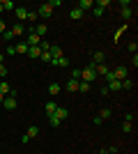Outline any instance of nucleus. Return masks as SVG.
I'll use <instances>...</instances> for the list:
<instances>
[{
	"label": "nucleus",
	"mask_w": 138,
	"mask_h": 154,
	"mask_svg": "<svg viewBox=\"0 0 138 154\" xmlns=\"http://www.w3.org/2000/svg\"><path fill=\"white\" fill-rule=\"evenodd\" d=\"M26 21H30V23H35L37 21V12H28V19Z\"/></svg>",
	"instance_id": "34"
},
{
	"label": "nucleus",
	"mask_w": 138,
	"mask_h": 154,
	"mask_svg": "<svg viewBox=\"0 0 138 154\" xmlns=\"http://www.w3.org/2000/svg\"><path fill=\"white\" fill-rule=\"evenodd\" d=\"M48 5L55 9V7H62V0H48Z\"/></svg>",
	"instance_id": "35"
},
{
	"label": "nucleus",
	"mask_w": 138,
	"mask_h": 154,
	"mask_svg": "<svg viewBox=\"0 0 138 154\" xmlns=\"http://www.w3.org/2000/svg\"><path fill=\"white\" fill-rule=\"evenodd\" d=\"M39 58L44 60V62H51V60H53V58H51V53H48V51H41V55H39Z\"/></svg>",
	"instance_id": "30"
},
{
	"label": "nucleus",
	"mask_w": 138,
	"mask_h": 154,
	"mask_svg": "<svg viewBox=\"0 0 138 154\" xmlns=\"http://www.w3.org/2000/svg\"><path fill=\"white\" fill-rule=\"evenodd\" d=\"M97 7H101V9H106V7L111 5V0H99V2H94Z\"/></svg>",
	"instance_id": "31"
},
{
	"label": "nucleus",
	"mask_w": 138,
	"mask_h": 154,
	"mask_svg": "<svg viewBox=\"0 0 138 154\" xmlns=\"http://www.w3.org/2000/svg\"><path fill=\"white\" fill-rule=\"evenodd\" d=\"M108 154H118V149H115V147H113V149H108Z\"/></svg>",
	"instance_id": "41"
},
{
	"label": "nucleus",
	"mask_w": 138,
	"mask_h": 154,
	"mask_svg": "<svg viewBox=\"0 0 138 154\" xmlns=\"http://www.w3.org/2000/svg\"><path fill=\"white\" fill-rule=\"evenodd\" d=\"M46 30H48V28H46V26H44V23H39V26H35V28H32V32H35V35H39V37H41V39H44V35H46Z\"/></svg>",
	"instance_id": "16"
},
{
	"label": "nucleus",
	"mask_w": 138,
	"mask_h": 154,
	"mask_svg": "<svg viewBox=\"0 0 138 154\" xmlns=\"http://www.w3.org/2000/svg\"><path fill=\"white\" fill-rule=\"evenodd\" d=\"M113 76H115V81H124L127 78V67H115V71H111Z\"/></svg>",
	"instance_id": "6"
},
{
	"label": "nucleus",
	"mask_w": 138,
	"mask_h": 154,
	"mask_svg": "<svg viewBox=\"0 0 138 154\" xmlns=\"http://www.w3.org/2000/svg\"><path fill=\"white\" fill-rule=\"evenodd\" d=\"M67 90H69V92H78V81L69 78V81H67Z\"/></svg>",
	"instance_id": "18"
},
{
	"label": "nucleus",
	"mask_w": 138,
	"mask_h": 154,
	"mask_svg": "<svg viewBox=\"0 0 138 154\" xmlns=\"http://www.w3.org/2000/svg\"><path fill=\"white\" fill-rule=\"evenodd\" d=\"M14 12H16V19H19L21 23H23V21L28 19V9H26V7H16V9H14Z\"/></svg>",
	"instance_id": "7"
},
{
	"label": "nucleus",
	"mask_w": 138,
	"mask_h": 154,
	"mask_svg": "<svg viewBox=\"0 0 138 154\" xmlns=\"http://www.w3.org/2000/svg\"><path fill=\"white\" fill-rule=\"evenodd\" d=\"M39 48H41V51H48V48H51V42H46V39H41Z\"/></svg>",
	"instance_id": "32"
},
{
	"label": "nucleus",
	"mask_w": 138,
	"mask_h": 154,
	"mask_svg": "<svg viewBox=\"0 0 138 154\" xmlns=\"http://www.w3.org/2000/svg\"><path fill=\"white\" fill-rule=\"evenodd\" d=\"M2 12H5V9H2V2H0V14H2Z\"/></svg>",
	"instance_id": "45"
},
{
	"label": "nucleus",
	"mask_w": 138,
	"mask_h": 154,
	"mask_svg": "<svg viewBox=\"0 0 138 154\" xmlns=\"http://www.w3.org/2000/svg\"><path fill=\"white\" fill-rule=\"evenodd\" d=\"M39 55H41L39 46H30V48H28V58H39Z\"/></svg>",
	"instance_id": "15"
},
{
	"label": "nucleus",
	"mask_w": 138,
	"mask_h": 154,
	"mask_svg": "<svg viewBox=\"0 0 138 154\" xmlns=\"http://www.w3.org/2000/svg\"><path fill=\"white\" fill-rule=\"evenodd\" d=\"M108 92H118V90H122V81H108Z\"/></svg>",
	"instance_id": "9"
},
{
	"label": "nucleus",
	"mask_w": 138,
	"mask_h": 154,
	"mask_svg": "<svg viewBox=\"0 0 138 154\" xmlns=\"http://www.w3.org/2000/svg\"><path fill=\"white\" fill-rule=\"evenodd\" d=\"M104 60H106V55L101 51H97V53H94V58H92V62H94V64H104Z\"/></svg>",
	"instance_id": "22"
},
{
	"label": "nucleus",
	"mask_w": 138,
	"mask_h": 154,
	"mask_svg": "<svg viewBox=\"0 0 138 154\" xmlns=\"http://www.w3.org/2000/svg\"><path fill=\"white\" fill-rule=\"evenodd\" d=\"M2 60H5V55H2V53H0V64H2Z\"/></svg>",
	"instance_id": "42"
},
{
	"label": "nucleus",
	"mask_w": 138,
	"mask_h": 154,
	"mask_svg": "<svg viewBox=\"0 0 138 154\" xmlns=\"http://www.w3.org/2000/svg\"><path fill=\"white\" fill-rule=\"evenodd\" d=\"M55 108H58V103H55V101H48V103H46V115H48V117H51L53 115V113H55Z\"/></svg>",
	"instance_id": "19"
},
{
	"label": "nucleus",
	"mask_w": 138,
	"mask_h": 154,
	"mask_svg": "<svg viewBox=\"0 0 138 154\" xmlns=\"http://www.w3.org/2000/svg\"><path fill=\"white\" fill-rule=\"evenodd\" d=\"M0 2H2V9H16V5H14V0H0Z\"/></svg>",
	"instance_id": "25"
},
{
	"label": "nucleus",
	"mask_w": 138,
	"mask_h": 154,
	"mask_svg": "<svg viewBox=\"0 0 138 154\" xmlns=\"http://www.w3.org/2000/svg\"><path fill=\"white\" fill-rule=\"evenodd\" d=\"M76 7H78L81 12H85V9H92V7H94V2H92V0H78Z\"/></svg>",
	"instance_id": "10"
},
{
	"label": "nucleus",
	"mask_w": 138,
	"mask_h": 154,
	"mask_svg": "<svg viewBox=\"0 0 138 154\" xmlns=\"http://www.w3.org/2000/svg\"><path fill=\"white\" fill-rule=\"evenodd\" d=\"M9 85H7V81H0V94H9Z\"/></svg>",
	"instance_id": "26"
},
{
	"label": "nucleus",
	"mask_w": 138,
	"mask_h": 154,
	"mask_svg": "<svg viewBox=\"0 0 138 154\" xmlns=\"http://www.w3.org/2000/svg\"><path fill=\"white\" fill-rule=\"evenodd\" d=\"M129 51L136 55V51H138V44H136V42H131V44H129Z\"/></svg>",
	"instance_id": "39"
},
{
	"label": "nucleus",
	"mask_w": 138,
	"mask_h": 154,
	"mask_svg": "<svg viewBox=\"0 0 138 154\" xmlns=\"http://www.w3.org/2000/svg\"><path fill=\"white\" fill-rule=\"evenodd\" d=\"M26 44H28V46H39V44H41V37H39V35H35V32L30 30V35L26 37Z\"/></svg>",
	"instance_id": "4"
},
{
	"label": "nucleus",
	"mask_w": 138,
	"mask_h": 154,
	"mask_svg": "<svg viewBox=\"0 0 138 154\" xmlns=\"http://www.w3.org/2000/svg\"><path fill=\"white\" fill-rule=\"evenodd\" d=\"M5 51H7V55H16V48H14V44H7Z\"/></svg>",
	"instance_id": "33"
},
{
	"label": "nucleus",
	"mask_w": 138,
	"mask_h": 154,
	"mask_svg": "<svg viewBox=\"0 0 138 154\" xmlns=\"http://www.w3.org/2000/svg\"><path fill=\"white\" fill-rule=\"evenodd\" d=\"M99 154H108V149H101V152H99Z\"/></svg>",
	"instance_id": "44"
},
{
	"label": "nucleus",
	"mask_w": 138,
	"mask_h": 154,
	"mask_svg": "<svg viewBox=\"0 0 138 154\" xmlns=\"http://www.w3.org/2000/svg\"><path fill=\"white\" fill-rule=\"evenodd\" d=\"M7 76V67L5 64H0V78H5Z\"/></svg>",
	"instance_id": "40"
},
{
	"label": "nucleus",
	"mask_w": 138,
	"mask_h": 154,
	"mask_svg": "<svg viewBox=\"0 0 138 154\" xmlns=\"http://www.w3.org/2000/svg\"><path fill=\"white\" fill-rule=\"evenodd\" d=\"M14 48H16V53H21V55H28V48H30V46H28L26 39H23V42H21V44H16Z\"/></svg>",
	"instance_id": "12"
},
{
	"label": "nucleus",
	"mask_w": 138,
	"mask_h": 154,
	"mask_svg": "<svg viewBox=\"0 0 138 154\" xmlns=\"http://www.w3.org/2000/svg\"><path fill=\"white\" fill-rule=\"evenodd\" d=\"M131 122H127V120H124V122H122V131H124V134H131Z\"/></svg>",
	"instance_id": "28"
},
{
	"label": "nucleus",
	"mask_w": 138,
	"mask_h": 154,
	"mask_svg": "<svg viewBox=\"0 0 138 154\" xmlns=\"http://www.w3.org/2000/svg\"><path fill=\"white\" fill-rule=\"evenodd\" d=\"M48 94H51V97H58L60 94V83H51V85H48Z\"/></svg>",
	"instance_id": "17"
},
{
	"label": "nucleus",
	"mask_w": 138,
	"mask_h": 154,
	"mask_svg": "<svg viewBox=\"0 0 138 154\" xmlns=\"http://www.w3.org/2000/svg\"><path fill=\"white\" fill-rule=\"evenodd\" d=\"M120 16L129 21V19H131V16H133V9H131V7H129V5H124V7H122V9H120Z\"/></svg>",
	"instance_id": "8"
},
{
	"label": "nucleus",
	"mask_w": 138,
	"mask_h": 154,
	"mask_svg": "<svg viewBox=\"0 0 138 154\" xmlns=\"http://www.w3.org/2000/svg\"><path fill=\"white\" fill-rule=\"evenodd\" d=\"M122 88H124V90H131V88H133V81L124 78V81H122Z\"/></svg>",
	"instance_id": "29"
},
{
	"label": "nucleus",
	"mask_w": 138,
	"mask_h": 154,
	"mask_svg": "<svg viewBox=\"0 0 138 154\" xmlns=\"http://www.w3.org/2000/svg\"><path fill=\"white\" fill-rule=\"evenodd\" d=\"M48 53H51V58H60V55H62V48H60L58 44H51V48H48Z\"/></svg>",
	"instance_id": "14"
},
{
	"label": "nucleus",
	"mask_w": 138,
	"mask_h": 154,
	"mask_svg": "<svg viewBox=\"0 0 138 154\" xmlns=\"http://www.w3.org/2000/svg\"><path fill=\"white\" fill-rule=\"evenodd\" d=\"M67 115H69V110H67L65 106H58V108H55V113L51 115V120H48V122H51V127H58V124L62 122Z\"/></svg>",
	"instance_id": "2"
},
{
	"label": "nucleus",
	"mask_w": 138,
	"mask_h": 154,
	"mask_svg": "<svg viewBox=\"0 0 138 154\" xmlns=\"http://www.w3.org/2000/svg\"><path fill=\"white\" fill-rule=\"evenodd\" d=\"M92 12H94V16H101V14H104V9H101V7H97V5H94V7H92Z\"/></svg>",
	"instance_id": "37"
},
{
	"label": "nucleus",
	"mask_w": 138,
	"mask_h": 154,
	"mask_svg": "<svg viewBox=\"0 0 138 154\" xmlns=\"http://www.w3.org/2000/svg\"><path fill=\"white\" fill-rule=\"evenodd\" d=\"M53 67H60V69H65V67H69V60L65 58V55H60V58H53L51 60Z\"/></svg>",
	"instance_id": "5"
},
{
	"label": "nucleus",
	"mask_w": 138,
	"mask_h": 154,
	"mask_svg": "<svg viewBox=\"0 0 138 154\" xmlns=\"http://www.w3.org/2000/svg\"><path fill=\"white\" fill-rule=\"evenodd\" d=\"M51 14H53V7L48 5V2H44V5L37 7V16H41V19H48Z\"/></svg>",
	"instance_id": "3"
},
{
	"label": "nucleus",
	"mask_w": 138,
	"mask_h": 154,
	"mask_svg": "<svg viewBox=\"0 0 138 154\" xmlns=\"http://www.w3.org/2000/svg\"><path fill=\"white\" fill-rule=\"evenodd\" d=\"M9 30H12V35H14V37H23V32H26V26H23V23H19V26L9 28Z\"/></svg>",
	"instance_id": "11"
},
{
	"label": "nucleus",
	"mask_w": 138,
	"mask_h": 154,
	"mask_svg": "<svg viewBox=\"0 0 138 154\" xmlns=\"http://www.w3.org/2000/svg\"><path fill=\"white\" fill-rule=\"evenodd\" d=\"M111 115H113V110H111V108H104V110H101V113H99L97 117H99V120H101V122H104V120H108V117H111Z\"/></svg>",
	"instance_id": "23"
},
{
	"label": "nucleus",
	"mask_w": 138,
	"mask_h": 154,
	"mask_svg": "<svg viewBox=\"0 0 138 154\" xmlns=\"http://www.w3.org/2000/svg\"><path fill=\"white\" fill-rule=\"evenodd\" d=\"M5 30H9V28H7V23L2 19H0V35H5Z\"/></svg>",
	"instance_id": "38"
},
{
	"label": "nucleus",
	"mask_w": 138,
	"mask_h": 154,
	"mask_svg": "<svg viewBox=\"0 0 138 154\" xmlns=\"http://www.w3.org/2000/svg\"><path fill=\"white\" fill-rule=\"evenodd\" d=\"M69 16H72L74 21H81V19H83V16H85V12H81L78 7H74L72 12H69Z\"/></svg>",
	"instance_id": "13"
},
{
	"label": "nucleus",
	"mask_w": 138,
	"mask_h": 154,
	"mask_svg": "<svg viewBox=\"0 0 138 154\" xmlns=\"http://www.w3.org/2000/svg\"><path fill=\"white\" fill-rule=\"evenodd\" d=\"M90 90H92V83H83V81L78 83V92H83V94H85V92H90Z\"/></svg>",
	"instance_id": "24"
},
{
	"label": "nucleus",
	"mask_w": 138,
	"mask_h": 154,
	"mask_svg": "<svg viewBox=\"0 0 138 154\" xmlns=\"http://www.w3.org/2000/svg\"><path fill=\"white\" fill-rule=\"evenodd\" d=\"M94 71H97V74H99V76H106V74H108V71H111V69H108V64H97V69H94Z\"/></svg>",
	"instance_id": "20"
},
{
	"label": "nucleus",
	"mask_w": 138,
	"mask_h": 154,
	"mask_svg": "<svg viewBox=\"0 0 138 154\" xmlns=\"http://www.w3.org/2000/svg\"><path fill=\"white\" fill-rule=\"evenodd\" d=\"M35 136H39V127H35V124H32V127L28 129V134H26V138H28V140H30V138H35Z\"/></svg>",
	"instance_id": "21"
},
{
	"label": "nucleus",
	"mask_w": 138,
	"mask_h": 154,
	"mask_svg": "<svg viewBox=\"0 0 138 154\" xmlns=\"http://www.w3.org/2000/svg\"><path fill=\"white\" fill-rule=\"evenodd\" d=\"M97 64L94 62H90L85 67V69H81V81H83V83H92V81H97Z\"/></svg>",
	"instance_id": "1"
},
{
	"label": "nucleus",
	"mask_w": 138,
	"mask_h": 154,
	"mask_svg": "<svg viewBox=\"0 0 138 154\" xmlns=\"http://www.w3.org/2000/svg\"><path fill=\"white\" fill-rule=\"evenodd\" d=\"M2 101H5V94H0V103H2Z\"/></svg>",
	"instance_id": "43"
},
{
	"label": "nucleus",
	"mask_w": 138,
	"mask_h": 154,
	"mask_svg": "<svg viewBox=\"0 0 138 154\" xmlns=\"http://www.w3.org/2000/svg\"><path fill=\"white\" fill-rule=\"evenodd\" d=\"M2 37H5V42H7V44H12V42H14V35H12V30H5V35H2Z\"/></svg>",
	"instance_id": "27"
},
{
	"label": "nucleus",
	"mask_w": 138,
	"mask_h": 154,
	"mask_svg": "<svg viewBox=\"0 0 138 154\" xmlns=\"http://www.w3.org/2000/svg\"><path fill=\"white\" fill-rule=\"evenodd\" d=\"M72 78H74V81H78V78H81V69H72Z\"/></svg>",
	"instance_id": "36"
}]
</instances>
